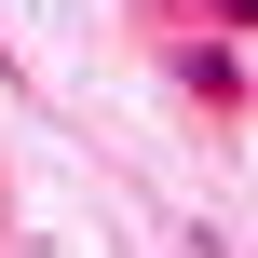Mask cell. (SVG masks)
Returning a JSON list of instances; mask_svg holds the SVG:
<instances>
[{
	"instance_id": "obj_1",
	"label": "cell",
	"mask_w": 258,
	"mask_h": 258,
	"mask_svg": "<svg viewBox=\"0 0 258 258\" xmlns=\"http://www.w3.org/2000/svg\"><path fill=\"white\" fill-rule=\"evenodd\" d=\"M204 14H218V27H258V0H204Z\"/></svg>"
}]
</instances>
